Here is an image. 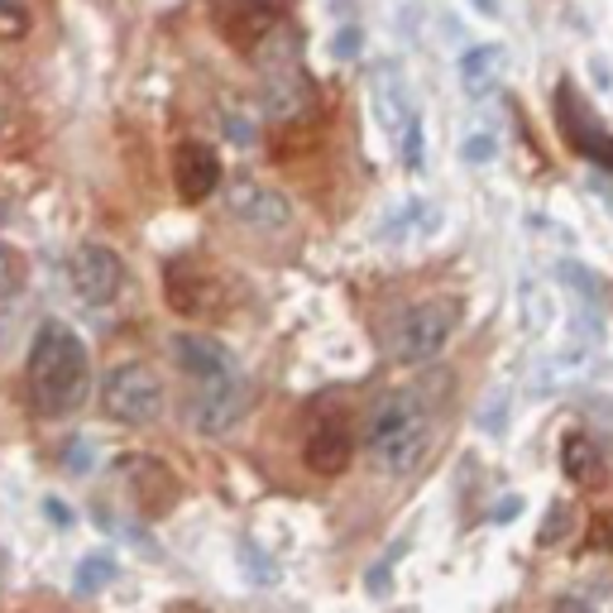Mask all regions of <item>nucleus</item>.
Listing matches in <instances>:
<instances>
[{
	"instance_id": "1",
	"label": "nucleus",
	"mask_w": 613,
	"mask_h": 613,
	"mask_svg": "<svg viewBox=\"0 0 613 613\" xmlns=\"http://www.w3.org/2000/svg\"><path fill=\"white\" fill-rule=\"evenodd\" d=\"M92 365H86L82 335L62 321H44L30 345V365H24V393L39 417H62L86 398Z\"/></svg>"
},
{
	"instance_id": "2",
	"label": "nucleus",
	"mask_w": 613,
	"mask_h": 613,
	"mask_svg": "<svg viewBox=\"0 0 613 613\" xmlns=\"http://www.w3.org/2000/svg\"><path fill=\"white\" fill-rule=\"evenodd\" d=\"M365 450L384 474H412L432 450V412L417 393L379 398L365 422Z\"/></svg>"
},
{
	"instance_id": "3",
	"label": "nucleus",
	"mask_w": 613,
	"mask_h": 613,
	"mask_svg": "<svg viewBox=\"0 0 613 613\" xmlns=\"http://www.w3.org/2000/svg\"><path fill=\"white\" fill-rule=\"evenodd\" d=\"M102 412L116 427H149L164 412V384L158 374L140 365V359H125L102 379Z\"/></svg>"
},
{
	"instance_id": "4",
	"label": "nucleus",
	"mask_w": 613,
	"mask_h": 613,
	"mask_svg": "<svg viewBox=\"0 0 613 613\" xmlns=\"http://www.w3.org/2000/svg\"><path fill=\"white\" fill-rule=\"evenodd\" d=\"M259 106H264L269 125H317V86L303 72V62L273 54L264 62V82H259Z\"/></svg>"
},
{
	"instance_id": "5",
	"label": "nucleus",
	"mask_w": 613,
	"mask_h": 613,
	"mask_svg": "<svg viewBox=\"0 0 613 613\" xmlns=\"http://www.w3.org/2000/svg\"><path fill=\"white\" fill-rule=\"evenodd\" d=\"M164 297L178 317H192V321L216 317V311L231 307V287H225V279L207 264H192V259H173V264L164 269Z\"/></svg>"
},
{
	"instance_id": "6",
	"label": "nucleus",
	"mask_w": 613,
	"mask_h": 613,
	"mask_svg": "<svg viewBox=\"0 0 613 613\" xmlns=\"http://www.w3.org/2000/svg\"><path fill=\"white\" fill-rule=\"evenodd\" d=\"M456 321H460V311L450 303H417L393 331V359L398 365H427V359L441 355Z\"/></svg>"
},
{
	"instance_id": "7",
	"label": "nucleus",
	"mask_w": 613,
	"mask_h": 613,
	"mask_svg": "<svg viewBox=\"0 0 613 613\" xmlns=\"http://www.w3.org/2000/svg\"><path fill=\"white\" fill-rule=\"evenodd\" d=\"M68 279H72V287H78V297H82V303H92V307H110V303H116V297L125 293L130 273H125V259H120L110 245L86 240V245L72 249Z\"/></svg>"
},
{
	"instance_id": "8",
	"label": "nucleus",
	"mask_w": 613,
	"mask_h": 613,
	"mask_svg": "<svg viewBox=\"0 0 613 613\" xmlns=\"http://www.w3.org/2000/svg\"><path fill=\"white\" fill-rule=\"evenodd\" d=\"M249 408V384L240 369L221 374L211 384H197V398H192V427L202 436H225L235 422L245 417Z\"/></svg>"
},
{
	"instance_id": "9",
	"label": "nucleus",
	"mask_w": 613,
	"mask_h": 613,
	"mask_svg": "<svg viewBox=\"0 0 613 613\" xmlns=\"http://www.w3.org/2000/svg\"><path fill=\"white\" fill-rule=\"evenodd\" d=\"M211 24L231 48L249 54L279 30V10H273V0H211Z\"/></svg>"
},
{
	"instance_id": "10",
	"label": "nucleus",
	"mask_w": 613,
	"mask_h": 613,
	"mask_svg": "<svg viewBox=\"0 0 613 613\" xmlns=\"http://www.w3.org/2000/svg\"><path fill=\"white\" fill-rule=\"evenodd\" d=\"M599 369H604V359H599L594 345H556L552 355H542L532 365V393H566V389H580V384L599 379Z\"/></svg>"
},
{
	"instance_id": "11",
	"label": "nucleus",
	"mask_w": 613,
	"mask_h": 613,
	"mask_svg": "<svg viewBox=\"0 0 613 613\" xmlns=\"http://www.w3.org/2000/svg\"><path fill=\"white\" fill-rule=\"evenodd\" d=\"M303 460L317 474H345L355 460V432L345 427V417H317L307 427L303 441Z\"/></svg>"
},
{
	"instance_id": "12",
	"label": "nucleus",
	"mask_w": 613,
	"mask_h": 613,
	"mask_svg": "<svg viewBox=\"0 0 613 613\" xmlns=\"http://www.w3.org/2000/svg\"><path fill=\"white\" fill-rule=\"evenodd\" d=\"M225 202H231V216L245 221L249 231H283V225L293 221L287 197L273 192L264 182H235L231 192H225Z\"/></svg>"
},
{
	"instance_id": "13",
	"label": "nucleus",
	"mask_w": 613,
	"mask_h": 613,
	"mask_svg": "<svg viewBox=\"0 0 613 613\" xmlns=\"http://www.w3.org/2000/svg\"><path fill=\"white\" fill-rule=\"evenodd\" d=\"M173 182H178L182 202H202V197H211L221 182V158L211 154L207 144L187 140L178 154H173Z\"/></svg>"
},
{
	"instance_id": "14",
	"label": "nucleus",
	"mask_w": 613,
	"mask_h": 613,
	"mask_svg": "<svg viewBox=\"0 0 613 613\" xmlns=\"http://www.w3.org/2000/svg\"><path fill=\"white\" fill-rule=\"evenodd\" d=\"M173 365H178L187 379L211 384V379H221V374H231L235 359H231V350L207 341V335H173Z\"/></svg>"
},
{
	"instance_id": "15",
	"label": "nucleus",
	"mask_w": 613,
	"mask_h": 613,
	"mask_svg": "<svg viewBox=\"0 0 613 613\" xmlns=\"http://www.w3.org/2000/svg\"><path fill=\"white\" fill-rule=\"evenodd\" d=\"M561 470H566V480L575 484V490H599V484H604V474H609L599 446L585 432H570L566 441H561Z\"/></svg>"
},
{
	"instance_id": "16",
	"label": "nucleus",
	"mask_w": 613,
	"mask_h": 613,
	"mask_svg": "<svg viewBox=\"0 0 613 613\" xmlns=\"http://www.w3.org/2000/svg\"><path fill=\"white\" fill-rule=\"evenodd\" d=\"M504 68H508V54L498 44L465 48V58H460V86H465L470 96H490L498 78H504Z\"/></svg>"
},
{
	"instance_id": "17",
	"label": "nucleus",
	"mask_w": 613,
	"mask_h": 613,
	"mask_svg": "<svg viewBox=\"0 0 613 613\" xmlns=\"http://www.w3.org/2000/svg\"><path fill=\"white\" fill-rule=\"evenodd\" d=\"M369 92H374V116H379L384 130H403L408 125V92H403V78L389 68V62H379V72H374V82H369Z\"/></svg>"
},
{
	"instance_id": "18",
	"label": "nucleus",
	"mask_w": 613,
	"mask_h": 613,
	"mask_svg": "<svg viewBox=\"0 0 613 613\" xmlns=\"http://www.w3.org/2000/svg\"><path fill=\"white\" fill-rule=\"evenodd\" d=\"M561 106H566V134H570V144L580 149L585 158H594L599 168H609L613 173V134H599V130H585L580 125V110H575V96H570V86H561Z\"/></svg>"
},
{
	"instance_id": "19",
	"label": "nucleus",
	"mask_w": 613,
	"mask_h": 613,
	"mask_svg": "<svg viewBox=\"0 0 613 613\" xmlns=\"http://www.w3.org/2000/svg\"><path fill=\"white\" fill-rule=\"evenodd\" d=\"M518 307H522V331L528 335H542L546 327H552V293H546L542 283H522Z\"/></svg>"
},
{
	"instance_id": "20",
	"label": "nucleus",
	"mask_w": 613,
	"mask_h": 613,
	"mask_svg": "<svg viewBox=\"0 0 613 613\" xmlns=\"http://www.w3.org/2000/svg\"><path fill=\"white\" fill-rule=\"evenodd\" d=\"M110 580H116V561L106 552H92L78 566V594H96V590H106Z\"/></svg>"
},
{
	"instance_id": "21",
	"label": "nucleus",
	"mask_w": 613,
	"mask_h": 613,
	"mask_svg": "<svg viewBox=\"0 0 613 613\" xmlns=\"http://www.w3.org/2000/svg\"><path fill=\"white\" fill-rule=\"evenodd\" d=\"M30 34V10L24 0H0V44H20Z\"/></svg>"
},
{
	"instance_id": "22",
	"label": "nucleus",
	"mask_w": 613,
	"mask_h": 613,
	"mask_svg": "<svg viewBox=\"0 0 613 613\" xmlns=\"http://www.w3.org/2000/svg\"><path fill=\"white\" fill-rule=\"evenodd\" d=\"M240 566H245V580H255V585H273L279 580V566L259 552L255 542H240Z\"/></svg>"
},
{
	"instance_id": "23",
	"label": "nucleus",
	"mask_w": 613,
	"mask_h": 613,
	"mask_svg": "<svg viewBox=\"0 0 613 613\" xmlns=\"http://www.w3.org/2000/svg\"><path fill=\"white\" fill-rule=\"evenodd\" d=\"M508 427V389H494L490 398H484V408H480V432L484 436H504Z\"/></svg>"
},
{
	"instance_id": "24",
	"label": "nucleus",
	"mask_w": 613,
	"mask_h": 613,
	"mask_svg": "<svg viewBox=\"0 0 613 613\" xmlns=\"http://www.w3.org/2000/svg\"><path fill=\"white\" fill-rule=\"evenodd\" d=\"M460 158H465L470 168H490L494 158H498V140H494L490 130H484V134H470V140L460 144Z\"/></svg>"
},
{
	"instance_id": "25",
	"label": "nucleus",
	"mask_w": 613,
	"mask_h": 613,
	"mask_svg": "<svg viewBox=\"0 0 613 613\" xmlns=\"http://www.w3.org/2000/svg\"><path fill=\"white\" fill-rule=\"evenodd\" d=\"M20 130V102H15V86L0 78V144H10Z\"/></svg>"
},
{
	"instance_id": "26",
	"label": "nucleus",
	"mask_w": 613,
	"mask_h": 613,
	"mask_svg": "<svg viewBox=\"0 0 613 613\" xmlns=\"http://www.w3.org/2000/svg\"><path fill=\"white\" fill-rule=\"evenodd\" d=\"M20 283H24V264H20V255H15L10 245H0V297H10Z\"/></svg>"
},
{
	"instance_id": "27",
	"label": "nucleus",
	"mask_w": 613,
	"mask_h": 613,
	"mask_svg": "<svg viewBox=\"0 0 613 613\" xmlns=\"http://www.w3.org/2000/svg\"><path fill=\"white\" fill-rule=\"evenodd\" d=\"M561 279H566V283L575 287V293L585 297V307H599V283H594V279H590V273H585L580 264H561Z\"/></svg>"
},
{
	"instance_id": "28",
	"label": "nucleus",
	"mask_w": 613,
	"mask_h": 613,
	"mask_svg": "<svg viewBox=\"0 0 613 613\" xmlns=\"http://www.w3.org/2000/svg\"><path fill=\"white\" fill-rule=\"evenodd\" d=\"M403 130H408L403 164H408V168H422V120H417V116H408V125H403Z\"/></svg>"
},
{
	"instance_id": "29",
	"label": "nucleus",
	"mask_w": 613,
	"mask_h": 613,
	"mask_svg": "<svg viewBox=\"0 0 613 613\" xmlns=\"http://www.w3.org/2000/svg\"><path fill=\"white\" fill-rule=\"evenodd\" d=\"M590 542L599 546V552H613V512H594V522H590Z\"/></svg>"
},
{
	"instance_id": "30",
	"label": "nucleus",
	"mask_w": 613,
	"mask_h": 613,
	"mask_svg": "<svg viewBox=\"0 0 613 613\" xmlns=\"http://www.w3.org/2000/svg\"><path fill=\"white\" fill-rule=\"evenodd\" d=\"M240 116H245V110H235V106L225 110V130H231V140H235V144H249V140H255V125H245Z\"/></svg>"
},
{
	"instance_id": "31",
	"label": "nucleus",
	"mask_w": 613,
	"mask_h": 613,
	"mask_svg": "<svg viewBox=\"0 0 613 613\" xmlns=\"http://www.w3.org/2000/svg\"><path fill=\"white\" fill-rule=\"evenodd\" d=\"M570 528V508L561 504V508H552V518H546V528H542V542H561V532Z\"/></svg>"
},
{
	"instance_id": "32",
	"label": "nucleus",
	"mask_w": 613,
	"mask_h": 613,
	"mask_svg": "<svg viewBox=\"0 0 613 613\" xmlns=\"http://www.w3.org/2000/svg\"><path fill=\"white\" fill-rule=\"evenodd\" d=\"M359 48H365V44H359V30H341V34H335V58H355Z\"/></svg>"
},
{
	"instance_id": "33",
	"label": "nucleus",
	"mask_w": 613,
	"mask_h": 613,
	"mask_svg": "<svg viewBox=\"0 0 613 613\" xmlns=\"http://www.w3.org/2000/svg\"><path fill=\"white\" fill-rule=\"evenodd\" d=\"M552 613H594V604L590 599H580V594H561L552 604Z\"/></svg>"
},
{
	"instance_id": "34",
	"label": "nucleus",
	"mask_w": 613,
	"mask_h": 613,
	"mask_svg": "<svg viewBox=\"0 0 613 613\" xmlns=\"http://www.w3.org/2000/svg\"><path fill=\"white\" fill-rule=\"evenodd\" d=\"M44 512L58 522V528H68V522H72V508H68V504H58V498H44Z\"/></svg>"
},
{
	"instance_id": "35",
	"label": "nucleus",
	"mask_w": 613,
	"mask_h": 613,
	"mask_svg": "<svg viewBox=\"0 0 613 613\" xmlns=\"http://www.w3.org/2000/svg\"><path fill=\"white\" fill-rule=\"evenodd\" d=\"M590 192L613 211V182H609V178H594V173H590Z\"/></svg>"
},
{
	"instance_id": "36",
	"label": "nucleus",
	"mask_w": 613,
	"mask_h": 613,
	"mask_svg": "<svg viewBox=\"0 0 613 613\" xmlns=\"http://www.w3.org/2000/svg\"><path fill=\"white\" fill-rule=\"evenodd\" d=\"M68 470H86V441H72V460H68Z\"/></svg>"
},
{
	"instance_id": "37",
	"label": "nucleus",
	"mask_w": 613,
	"mask_h": 613,
	"mask_svg": "<svg viewBox=\"0 0 613 613\" xmlns=\"http://www.w3.org/2000/svg\"><path fill=\"white\" fill-rule=\"evenodd\" d=\"M470 5H474V10H480V15H484V20H498V0H470Z\"/></svg>"
},
{
	"instance_id": "38",
	"label": "nucleus",
	"mask_w": 613,
	"mask_h": 613,
	"mask_svg": "<svg viewBox=\"0 0 613 613\" xmlns=\"http://www.w3.org/2000/svg\"><path fill=\"white\" fill-rule=\"evenodd\" d=\"M0 216H5V207H0Z\"/></svg>"
}]
</instances>
